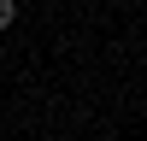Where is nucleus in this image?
I'll return each instance as SVG.
<instances>
[{"mask_svg":"<svg viewBox=\"0 0 147 141\" xmlns=\"http://www.w3.org/2000/svg\"><path fill=\"white\" fill-rule=\"evenodd\" d=\"M18 23V0H0V30H12Z\"/></svg>","mask_w":147,"mask_h":141,"instance_id":"obj_1","label":"nucleus"}]
</instances>
